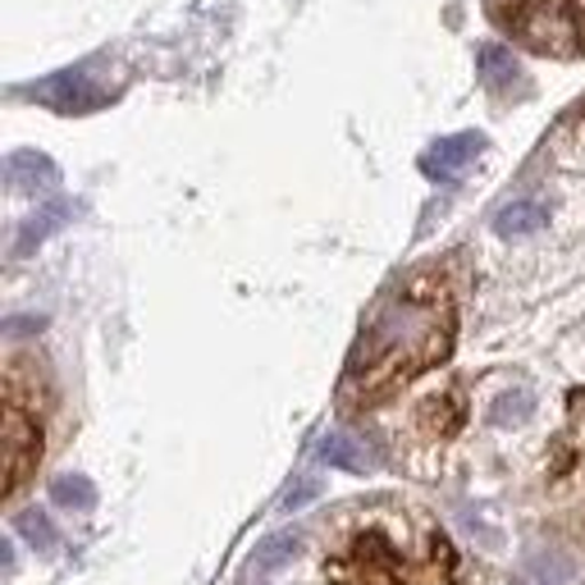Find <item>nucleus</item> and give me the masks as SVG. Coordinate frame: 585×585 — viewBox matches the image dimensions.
<instances>
[{
  "label": "nucleus",
  "mask_w": 585,
  "mask_h": 585,
  "mask_svg": "<svg viewBox=\"0 0 585 585\" xmlns=\"http://www.w3.org/2000/svg\"><path fill=\"white\" fill-rule=\"evenodd\" d=\"M476 65H480V74H485L489 87H503V83L517 78V59H512V51L499 46V42H485V46L476 51Z\"/></svg>",
  "instance_id": "obj_12"
},
{
  "label": "nucleus",
  "mask_w": 585,
  "mask_h": 585,
  "mask_svg": "<svg viewBox=\"0 0 585 585\" xmlns=\"http://www.w3.org/2000/svg\"><path fill=\"white\" fill-rule=\"evenodd\" d=\"M453 293L440 270H416L366 321L344 371V403L371 408L453 353Z\"/></svg>",
  "instance_id": "obj_1"
},
{
  "label": "nucleus",
  "mask_w": 585,
  "mask_h": 585,
  "mask_svg": "<svg viewBox=\"0 0 585 585\" xmlns=\"http://www.w3.org/2000/svg\"><path fill=\"white\" fill-rule=\"evenodd\" d=\"M297 549V535H270L261 549H257V559H252V567L257 572H270L274 563H284L289 559V553Z\"/></svg>",
  "instance_id": "obj_14"
},
{
  "label": "nucleus",
  "mask_w": 585,
  "mask_h": 585,
  "mask_svg": "<svg viewBox=\"0 0 585 585\" xmlns=\"http://www.w3.org/2000/svg\"><path fill=\"white\" fill-rule=\"evenodd\" d=\"M33 97L46 101V106H55V110H97V106H106V91L91 87L87 74H74V69H69V74H55V78H46V83H37Z\"/></svg>",
  "instance_id": "obj_5"
},
{
  "label": "nucleus",
  "mask_w": 585,
  "mask_h": 585,
  "mask_svg": "<svg viewBox=\"0 0 585 585\" xmlns=\"http://www.w3.org/2000/svg\"><path fill=\"white\" fill-rule=\"evenodd\" d=\"M42 457V421L37 403H28V361H10L6 371V495H19V485Z\"/></svg>",
  "instance_id": "obj_4"
},
{
  "label": "nucleus",
  "mask_w": 585,
  "mask_h": 585,
  "mask_svg": "<svg viewBox=\"0 0 585 585\" xmlns=\"http://www.w3.org/2000/svg\"><path fill=\"white\" fill-rule=\"evenodd\" d=\"M321 457L329 462V467H344V472H366V467H371V453H366L357 440H348V435H325L321 440Z\"/></svg>",
  "instance_id": "obj_10"
},
{
  "label": "nucleus",
  "mask_w": 585,
  "mask_h": 585,
  "mask_svg": "<svg viewBox=\"0 0 585 585\" xmlns=\"http://www.w3.org/2000/svg\"><path fill=\"white\" fill-rule=\"evenodd\" d=\"M544 225H549V210L540 202H508L495 215V234L503 238H527V234H540Z\"/></svg>",
  "instance_id": "obj_8"
},
{
  "label": "nucleus",
  "mask_w": 585,
  "mask_h": 585,
  "mask_svg": "<svg viewBox=\"0 0 585 585\" xmlns=\"http://www.w3.org/2000/svg\"><path fill=\"white\" fill-rule=\"evenodd\" d=\"M51 499H55V503H65V508L87 512L91 503H97V485H91L87 476H59V480L51 485Z\"/></svg>",
  "instance_id": "obj_13"
},
{
  "label": "nucleus",
  "mask_w": 585,
  "mask_h": 585,
  "mask_svg": "<svg viewBox=\"0 0 585 585\" xmlns=\"http://www.w3.org/2000/svg\"><path fill=\"white\" fill-rule=\"evenodd\" d=\"M6 170H10V183H19V188H51L55 183V165L37 156V151H14Z\"/></svg>",
  "instance_id": "obj_9"
},
{
  "label": "nucleus",
  "mask_w": 585,
  "mask_h": 585,
  "mask_svg": "<svg viewBox=\"0 0 585 585\" xmlns=\"http://www.w3.org/2000/svg\"><path fill=\"white\" fill-rule=\"evenodd\" d=\"M321 495V480H302V485H293L289 489V499H284V508L293 512V508H306V503H312Z\"/></svg>",
  "instance_id": "obj_17"
},
{
  "label": "nucleus",
  "mask_w": 585,
  "mask_h": 585,
  "mask_svg": "<svg viewBox=\"0 0 585 585\" xmlns=\"http://www.w3.org/2000/svg\"><path fill=\"white\" fill-rule=\"evenodd\" d=\"M65 215H69V206L65 202H55V206H46L42 215H33V220H28L23 229H19V242H14V252L23 257V252H33L37 242L46 238V234H55L59 225H65Z\"/></svg>",
  "instance_id": "obj_11"
},
{
  "label": "nucleus",
  "mask_w": 585,
  "mask_h": 585,
  "mask_svg": "<svg viewBox=\"0 0 585 585\" xmlns=\"http://www.w3.org/2000/svg\"><path fill=\"white\" fill-rule=\"evenodd\" d=\"M19 531H23L28 540H33L37 549H55L51 527H46V517H42V512H23V517H19Z\"/></svg>",
  "instance_id": "obj_16"
},
{
  "label": "nucleus",
  "mask_w": 585,
  "mask_h": 585,
  "mask_svg": "<svg viewBox=\"0 0 585 585\" xmlns=\"http://www.w3.org/2000/svg\"><path fill=\"white\" fill-rule=\"evenodd\" d=\"M531 408H535V403H531V393H527V389H517V393H503L489 416H495L499 425H508V421H527V416H531Z\"/></svg>",
  "instance_id": "obj_15"
},
{
  "label": "nucleus",
  "mask_w": 585,
  "mask_h": 585,
  "mask_svg": "<svg viewBox=\"0 0 585 585\" xmlns=\"http://www.w3.org/2000/svg\"><path fill=\"white\" fill-rule=\"evenodd\" d=\"M503 23L531 51L576 55L585 46V0H512Z\"/></svg>",
  "instance_id": "obj_3"
},
{
  "label": "nucleus",
  "mask_w": 585,
  "mask_h": 585,
  "mask_svg": "<svg viewBox=\"0 0 585 585\" xmlns=\"http://www.w3.org/2000/svg\"><path fill=\"white\" fill-rule=\"evenodd\" d=\"M325 572L338 585H453V549L435 535L425 553H408L393 544L389 531H357L344 553H334Z\"/></svg>",
  "instance_id": "obj_2"
},
{
  "label": "nucleus",
  "mask_w": 585,
  "mask_h": 585,
  "mask_svg": "<svg viewBox=\"0 0 585 585\" xmlns=\"http://www.w3.org/2000/svg\"><path fill=\"white\" fill-rule=\"evenodd\" d=\"M480 147H485L480 133H453V138H440V142L421 156V170H425L430 178H453V174H462V165L480 156Z\"/></svg>",
  "instance_id": "obj_6"
},
{
  "label": "nucleus",
  "mask_w": 585,
  "mask_h": 585,
  "mask_svg": "<svg viewBox=\"0 0 585 585\" xmlns=\"http://www.w3.org/2000/svg\"><path fill=\"white\" fill-rule=\"evenodd\" d=\"M462 416H467V403H462V393L448 389V393H435L421 403V425L430 430V435H453V430L462 425Z\"/></svg>",
  "instance_id": "obj_7"
}]
</instances>
